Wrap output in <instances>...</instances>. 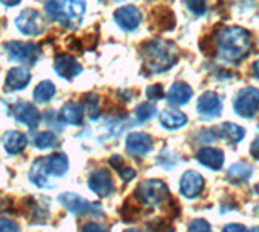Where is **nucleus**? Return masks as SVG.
Segmentation results:
<instances>
[{"label":"nucleus","instance_id":"22","mask_svg":"<svg viewBox=\"0 0 259 232\" xmlns=\"http://www.w3.org/2000/svg\"><path fill=\"white\" fill-rule=\"evenodd\" d=\"M191 98H193V90H191V86L185 82L174 83L167 94V99L172 104H175V106H183V104H186Z\"/></svg>","mask_w":259,"mask_h":232},{"label":"nucleus","instance_id":"11","mask_svg":"<svg viewBox=\"0 0 259 232\" xmlns=\"http://www.w3.org/2000/svg\"><path fill=\"white\" fill-rule=\"evenodd\" d=\"M141 18H143L141 12L135 5L120 7V9L115 10V13H113V20H115V23L123 31L138 29V26L141 25Z\"/></svg>","mask_w":259,"mask_h":232},{"label":"nucleus","instance_id":"33","mask_svg":"<svg viewBox=\"0 0 259 232\" xmlns=\"http://www.w3.org/2000/svg\"><path fill=\"white\" fill-rule=\"evenodd\" d=\"M18 222L8 218H0V232H20Z\"/></svg>","mask_w":259,"mask_h":232},{"label":"nucleus","instance_id":"8","mask_svg":"<svg viewBox=\"0 0 259 232\" xmlns=\"http://www.w3.org/2000/svg\"><path fill=\"white\" fill-rule=\"evenodd\" d=\"M59 202L67 208L73 214H91V216H102V208L97 203H89L88 200L81 198L73 191H65L59 197Z\"/></svg>","mask_w":259,"mask_h":232},{"label":"nucleus","instance_id":"14","mask_svg":"<svg viewBox=\"0 0 259 232\" xmlns=\"http://www.w3.org/2000/svg\"><path fill=\"white\" fill-rule=\"evenodd\" d=\"M198 112L201 117H206V119H212V117H219L222 112V102L219 94L214 91H206L202 93V96L198 101V106H196Z\"/></svg>","mask_w":259,"mask_h":232},{"label":"nucleus","instance_id":"9","mask_svg":"<svg viewBox=\"0 0 259 232\" xmlns=\"http://www.w3.org/2000/svg\"><path fill=\"white\" fill-rule=\"evenodd\" d=\"M16 28L20 29V33L24 36H39L44 31V18L37 10L26 9L23 10L15 20Z\"/></svg>","mask_w":259,"mask_h":232},{"label":"nucleus","instance_id":"20","mask_svg":"<svg viewBox=\"0 0 259 232\" xmlns=\"http://www.w3.org/2000/svg\"><path fill=\"white\" fill-rule=\"evenodd\" d=\"M196 158L202 166L212 171H219L224 166V153L217 148H201Z\"/></svg>","mask_w":259,"mask_h":232},{"label":"nucleus","instance_id":"36","mask_svg":"<svg viewBox=\"0 0 259 232\" xmlns=\"http://www.w3.org/2000/svg\"><path fill=\"white\" fill-rule=\"evenodd\" d=\"M81 232H107V229L97 222H86L84 226L81 227Z\"/></svg>","mask_w":259,"mask_h":232},{"label":"nucleus","instance_id":"17","mask_svg":"<svg viewBox=\"0 0 259 232\" xmlns=\"http://www.w3.org/2000/svg\"><path fill=\"white\" fill-rule=\"evenodd\" d=\"M151 25H152V29L160 31V33L162 31H170L175 28L177 18L168 7L160 5L151 12Z\"/></svg>","mask_w":259,"mask_h":232},{"label":"nucleus","instance_id":"10","mask_svg":"<svg viewBox=\"0 0 259 232\" xmlns=\"http://www.w3.org/2000/svg\"><path fill=\"white\" fill-rule=\"evenodd\" d=\"M13 117L20 124H24L29 127L31 130L37 129V125L40 124V112L36 109L34 104L26 102V101H18L13 106Z\"/></svg>","mask_w":259,"mask_h":232},{"label":"nucleus","instance_id":"37","mask_svg":"<svg viewBox=\"0 0 259 232\" xmlns=\"http://www.w3.org/2000/svg\"><path fill=\"white\" fill-rule=\"evenodd\" d=\"M118 172H120V175H121V179H123L125 182H130L132 180L135 175H136V172L132 169V167H125V166H121L120 169H118Z\"/></svg>","mask_w":259,"mask_h":232},{"label":"nucleus","instance_id":"39","mask_svg":"<svg viewBox=\"0 0 259 232\" xmlns=\"http://www.w3.org/2000/svg\"><path fill=\"white\" fill-rule=\"evenodd\" d=\"M251 154H253V158H256L259 161V137L251 143Z\"/></svg>","mask_w":259,"mask_h":232},{"label":"nucleus","instance_id":"12","mask_svg":"<svg viewBox=\"0 0 259 232\" xmlns=\"http://www.w3.org/2000/svg\"><path fill=\"white\" fill-rule=\"evenodd\" d=\"M54 70L59 76L65 80H71L83 71V67H81V63L75 57H71L68 54H60L54 59Z\"/></svg>","mask_w":259,"mask_h":232},{"label":"nucleus","instance_id":"26","mask_svg":"<svg viewBox=\"0 0 259 232\" xmlns=\"http://www.w3.org/2000/svg\"><path fill=\"white\" fill-rule=\"evenodd\" d=\"M251 175H253V167L246 163L233 164L229 169V172H227V177L232 182H246Z\"/></svg>","mask_w":259,"mask_h":232},{"label":"nucleus","instance_id":"31","mask_svg":"<svg viewBox=\"0 0 259 232\" xmlns=\"http://www.w3.org/2000/svg\"><path fill=\"white\" fill-rule=\"evenodd\" d=\"M185 5L191 13L198 15V17L206 13V0H185Z\"/></svg>","mask_w":259,"mask_h":232},{"label":"nucleus","instance_id":"25","mask_svg":"<svg viewBox=\"0 0 259 232\" xmlns=\"http://www.w3.org/2000/svg\"><path fill=\"white\" fill-rule=\"evenodd\" d=\"M57 93V88L52 82H49V80H46V82H40L36 90H34V94H32V98H34L36 102L39 104H46L51 101L54 96Z\"/></svg>","mask_w":259,"mask_h":232},{"label":"nucleus","instance_id":"2","mask_svg":"<svg viewBox=\"0 0 259 232\" xmlns=\"http://www.w3.org/2000/svg\"><path fill=\"white\" fill-rule=\"evenodd\" d=\"M70 161L67 154L55 153L36 159L31 166L29 180L39 188H55L54 177H62L68 172Z\"/></svg>","mask_w":259,"mask_h":232},{"label":"nucleus","instance_id":"38","mask_svg":"<svg viewBox=\"0 0 259 232\" xmlns=\"http://www.w3.org/2000/svg\"><path fill=\"white\" fill-rule=\"evenodd\" d=\"M222 232H248L245 226H241V224H229V226H225Z\"/></svg>","mask_w":259,"mask_h":232},{"label":"nucleus","instance_id":"27","mask_svg":"<svg viewBox=\"0 0 259 232\" xmlns=\"http://www.w3.org/2000/svg\"><path fill=\"white\" fill-rule=\"evenodd\" d=\"M57 145V137L54 132H40L34 137V146L37 149H49Z\"/></svg>","mask_w":259,"mask_h":232},{"label":"nucleus","instance_id":"1","mask_svg":"<svg viewBox=\"0 0 259 232\" xmlns=\"http://www.w3.org/2000/svg\"><path fill=\"white\" fill-rule=\"evenodd\" d=\"M217 44L224 60L240 62L246 59L254 47L253 36L241 26H224L217 33Z\"/></svg>","mask_w":259,"mask_h":232},{"label":"nucleus","instance_id":"23","mask_svg":"<svg viewBox=\"0 0 259 232\" xmlns=\"http://www.w3.org/2000/svg\"><path fill=\"white\" fill-rule=\"evenodd\" d=\"M214 132H215L217 138H224L230 143H240L243 138H245V129L237 124H232V122L219 125L217 129H214Z\"/></svg>","mask_w":259,"mask_h":232},{"label":"nucleus","instance_id":"13","mask_svg":"<svg viewBox=\"0 0 259 232\" xmlns=\"http://www.w3.org/2000/svg\"><path fill=\"white\" fill-rule=\"evenodd\" d=\"M88 185L96 195H99V197H109L113 191V180H112V175L107 169L94 171L91 174V177H89Z\"/></svg>","mask_w":259,"mask_h":232},{"label":"nucleus","instance_id":"7","mask_svg":"<svg viewBox=\"0 0 259 232\" xmlns=\"http://www.w3.org/2000/svg\"><path fill=\"white\" fill-rule=\"evenodd\" d=\"M233 109L240 117H254L259 112V90L257 88H245L241 90L233 102Z\"/></svg>","mask_w":259,"mask_h":232},{"label":"nucleus","instance_id":"42","mask_svg":"<svg viewBox=\"0 0 259 232\" xmlns=\"http://www.w3.org/2000/svg\"><path fill=\"white\" fill-rule=\"evenodd\" d=\"M125 232H141V230H136V229H130V230H125Z\"/></svg>","mask_w":259,"mask_h":232},{"label":"nucleus","instance_id":"41","mask_svg":"<svg viewBox=\"0 0 259 232\" xmlns=\"http://www.w3.org/2000/svg\"><path fill=\"white\" fill-rule=\"evenodd\" d=\"M253 73L259 78V60L253 63Z\"/></svg>","mask_w":259,"mask_h":232},{"label":"nucleus","instance_id":"43","mask_svg":"<svg viewBox=\"0 0 259 232\" xmlns=\"http://www.w3.org/2000/svg\"><path fill=\"white\" fill-rule=\"evenodd\" d=\"M251 232H259V227H254V229H251Z\"/></svg>","mask_w":259,"mask_h":232},{"label":"nucleus","instance_id":"16","mask_svg":"<svg viewBox=\"0 0 259 232\" xmlns=\"http://www.w3.org/2000/svg\"><path fill=\"white\" fill-rule=\"evenodd\" d=\"M152 149V138L151 135L143 132L130 133L126 137V151L132 156H144Z\"/></svg>","mask_w":259,"mask_h":232},{"label":"nucleus","instance_id":"35","mask_svg":"<svg viewBox=\"0 0 259 232\" xmlns=\"http://www.w3.org/2000/svg\"><path fill=\"white\" fill-rule=\"evenodd\" d=\"M188 232H212V230H210V226H209L207 221H204V219H194L190 224Z\"/></svg>","mask_w":259,"mask_h":232},{"label":"nucleus","instance_id":"15","mask_svg":"<svg viewBox=\"0 0 259 232\" xmlns=\"http://www.w3.org/2000/svg\"><path fill=\"white\" fill-rule=\"evenodd\" d=\"M204 188V177L196 171H186L180 180V191L186 198H196Z\"/></svg>","mask_w":259,"mask_h":232},{"label":"nucleus","instance_id":"18","mask_svg":"<svg viewBox=\"0 0 259 232\" xmlns=\"http://www.w3.org/2000/svg\"><path fill=\"white\" fill-rule=\"evenodd\" d=\"M31 82V73L24 67H13L8 70L5 78V88L8 91H21L24 90Z\"/></svg>","mask_w":259,"mask_h":232},{"label":"nucleus","instance_id":"21","mask_svg":"<svg viewBox=\"0 0 259 232\" xmlns=\"http://www.w3.org/2000/svg\"><path fill=\"white\" fill-rule=\"evenodd\" d=\"M83 104L79 102H67L60 110V119L63 124L68 125H75L79 127L83 124Z\"/></svg>","mask_w":259,"mask_h":232},{"label":"nucleus","instance_id":"34","mask_svg":"<svg viewBox=\"0 0 259 232\" xmlns=\"http://www.w3.org/2000/svg\"><path fill=\"white\" fill-rule=\"evenodd\" d=\"M146 96H148L149 101H159L164 98V90H162L160 85H152L146 90Z\"/></svg>","mask_w":259,"mask_h":232},{"label":"nucleus","instance_id":"24","mask_svg":"<svg viewBox=\"0 0 259 232\" xmlns=\"http://www.w3.org/2000/svg\"><path fill=\"white\" fill-rule=\"evenodd\" d=\"M159 119H160V124L168 130H177V129H180V127H183L186 122H188V119H186V115L183 114V112L177 110V109L162 110Z\"/></svg>","mask_w":259,"mask_h":232},{"label":"nucleus","instance_id":"3","mask_svg":"<svg viewBox=\"0 0 259 232\" xmlns=\"http://www.w3.org/2000/svg\"><path fill=\"white\" fill-rule=\"evenodd\" d=\"M144 65L151 73H162L172 68L178 59V49L174 43L164 39H152L141 46Z\"/></svg>","mask_w":259,"mask_h":232},{"label":"nucleus","instance_id":"4","mask_svg":"<svg viewBox=\"0 0 259 232\" xmlns=\"http://www.w3.org/2000/svg\"><path fill=\"white\" fill-rule=\"evenodd\" d=\"M46 13L65 28H78L86 13V0H47Z\"/></svg>","mask_w":259,"mask_h":232},{"label":"nucleus","instance_id":"6","mask_svg":"<svg viewBox=\"0 0 259 232\" xmlns=\"http://www.w3.org/2000/svg\"><path fill=\"white\" fill-rule=\"evenodd\" d=\"M5 51L8 54V59L18 63H29L34 65L40 57V49L34 43H24V41H8L5 44Z\"/></svg>","mask_w":259,"mask_h":232},{"label":"nucleus","instance_id":"29","mask_svg":"<svg viewBox=\"0 0 259 232\" xmlns=\"http://www.w3.org/2000/svg\"><path fill=\"white\" fill-rule=\"evenodd\" d=\"M86 109H88L89 117H91L93 121H94V119L99 117V98H97V94H94V93L88 94Z\"/></svg>","mask_w":259,"mask_h":232},{"label":"nucleus","instance_id":"28","mask_svg":"<svg viewBox=\"0 0 259 232\" xmlns=\"http://www.w3.org/2000/svg\"><path fill=\"white\" fill-rule=\"evenodd\" d=\"M154 114H156V106H154V104H151V102H143L135 110V115H136V121L138 122L149 121V119L154 117Z\"/></svg>","mask_w":259,"mask_h":232},{"label":"nucleus","instance_id":"40","mask_svg":"<svg viewBox=\"0 0 259 232\" xmlns=\"http://www.w3.org/2000/svg\"><path fill=\"white\" fill-rule=\"evenodd\" d=\"M5 7H15V5H18L21 0H0Z\"/></svg>","mask_w":259,"mask_h":232},{"label":"nucleus","instance_id":"30","mask_svg":"<svg viewBox=\"0 0 259 232\" xmlns=\"http://www.w3.org/2000/svg\"><path fill=\"white\" fill-rule=\"evenodd\" d=\"M138 214H140V206L132 205V200H128V202L123 205V208H121V216H123V219L135 221L138 218Z\"/></svg>","mask_w":259,"mask_h":232},{"label":"nucleus","instance_id":"32","mask_svg":"<svg viewBox=\"0 0 259 232\" xmlns=\"http://www.w3.org/2000/svg\"><path fill=\"white\" fill-rule=\"evenodd\" d=\"M149 229L152 232H174V226L172 224H168L165 219H154L152 222H149Z\"/></svg>","mask_w":259,"mask_h":232},{"label":"nucleus","instance_id":"5","mask_svg":"<svg viewBox=\"0 0 259 232\" xmlns=\"http://www.w3.org/2000/svg\"><path fill=\"white\" fill-rule=\"evenodd\" d=\"M136 198L144 205L159 206L168 200V188L164 182L157 179L143 180L136 188Z\"/></svg>","mask_w":259,"mask_h":232},{"label":"nucleus","instance_id":"19","mask_svg":"<svg viewBox=\"0 0 259 232\" xmlns=\"http://www.w3.org/2000/svg\"><path fill=\"white\" fill-rule=\"evenodd\" d=\"M2 143H4V149L7 153L15 156V154H20L24 151V148L28 145V138H26V135L18 130H10L4 135Z\"/></svg>","mask_w":259,"mask_h":232}]
</instances>
